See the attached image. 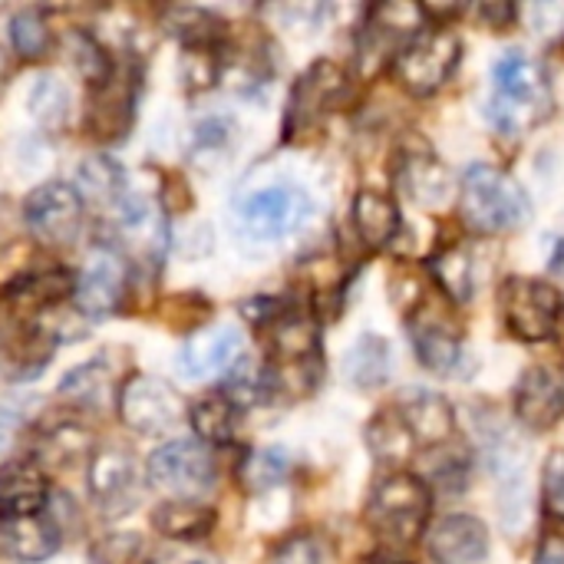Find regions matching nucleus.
Listing matches in <instances>:
<instances>
[{"label": "nucleus", "mask_w": 564, "mask_h": 564, "mask_svg": "<svg viewBox=\"0 0 564 564\" xmlns=\"http://www.w3.org/2000/svg\"><path fill=\"white\" fill-rule=\"evenodd\" d=\"M152 529L172 542H198L215 529V509L195 499H169L152 512Z\"/></svg>", "instance_id": "nucleus-23"}, {"label": "nucleus", "mask_w": 564, "mask_h": 564, "mask_svg": "<svg viewBox=\"0 0 564 564\" xmlns=\"http://www.w3.org/2000/svg\"><path fill=\"white\" fill-rule=\"evenodd\" d=\"M364 564H410L406 558H400L397 552H377V555H370Z\"/></svg>", "instance_id": "nucleus-45"}, {"label": "nucleus", "mask_w": 564, "mask_h": 564, "mask_svg": "<svg viewBox=\"0 0 564 564\" xmlns=\"http://www.w3.org/2000/svg\"><path fill=\"white\" fill-rule=\"evenodd\" d=\"M410 340H413L420 364L433 373H453L463 357L459 330L436 307L433 311L423 307V311L410 314Z\"/></svg>", "instance_id": "nucleus-14"}, {"label": "nucleus", "mask_w": 564, "mask_h": 564, "mask_svg": "<svg viewBox=\"0 0 564 564\" xmlns=\"http://www.w3.org/2000/svg\"><path fill=\"white\" fill-rule=\"evenodd\" d=\"M430 512H433V496H430L426 482L410 473H393V476L380 479L367 502L370 529L383 542L400 545V549L413 545L426 532Z\"/></svg>", "instance_id": "nucleus-3"}, {"label": "nucleus", "mask_w": 564, "mask_h": 564, "mask_svg": "<svg viewBox=\"0 0 564 564\" xmlns=\"http://www.w3.org/2000/svg\"><path fill=\"white\" fill-rule=\"evenodd\" d=\"M426 552L436 564H479L489 552V532L473 516H446L426 529Z\"/></svg>", "instance_id": "nucleus-15"}, {"label": "nucleus", "mask_w": 564, "mask_h": 564, "mask_svg": "<svg viewBox=\"0 0 564 564\" xmlns=\"http://www.w3.org/2000/svg\"><path fill=\"white\" fill-rule=\"evenodd\" d=\"M430 274L440 284V291L459 304H466L473 297L476 288V274H473V258L466 248H446L430 261Z\"/></svg>", "instance_id": "nucleus-30"}, {"label": "nucleus", "mask_w": 564, "mask_h": 564, "mask_svg": "<svg viewBox=\"0 0 564 564\" xmlns=\"http://www.w3.org/2000/svg\"><path fill=\"white\" fill-rule=\"evenodd\" d=\"M17 426H20V416L7 406H0V449H7L17 436Z\"/></svg>", "instance_id": "nucleus-43"}, {"label": "nucleus", "mask_w": 564, "mask_h": 564, "mask_svg": "<svg viewBox=\"0 0 564 564\" xmlns=\"http://www.w3.org/2000/svg\"><path fill=\"white\" fill-rule=\"evenodd\" d=\"M459 59H463V40L449 26H436L416 33L403 46V53L393 63V73L406 93L430 96L453 76Z\"/></svg>", "instance_id": "nucleus-5"}, {"label": "nucleus", "mask_w": 564, "mask_h": 564, "mask_svg": "<svg viewBox=\"0 0 564 564\" xmlns=\"http://www.w3.org/2000/svg\"><path fill=\"white\" fill-rule=\"evenodd\" d=\"M516 416L529 430H552L564 416V383L545 367H529L516 383Z\"/></svg>", "instance_id": "nucleus-17"}, {"label": "nucleus", "mask_w": 564, "mask_h": 564, "mask_svg": "<svg viewBox=\"0 0 564 564\" xmlns=\"http://www.w3.org/2000/svg\"><path fill=\"white\" fill-rule=\"evenodd\" d=\"M149 564H218V558H212V555H202V552H178V555H162V558H152Z\"/></svg>", "instance_id": "nucleus-44"}, {"label": "nucleus", "mask_w": 564, "mask_h": 564, "mask_svg": "<svg viewBox=\"0 0 564 564\" xmlns=\"http://www.w3.org/2000/svg\"><path fill=\"white\" fill-rule=\"evenodd\" d=\"M182 397L162 377L135 373L119 387V416L139 436H162L182 423Z\"/></svg>", "instance_id": "nucleus-7"}, {"label": "nucleus", "mask_w": 564, "mask_h": 564, "mask_svg": "<svg viewBox=\"0 0 564 564\" xmlns=\"http://www.w3.org/2000/svg\"><path fill=\"white\" fill-rule=\"evenodd\" d=\"M26 228L46 245H69L83 225V195L69 182H46L23 202Z\"/></svg>", "instance_id": "nucleus-10"}, {"label": "nucleus", "mask_w": 564, "mask_h": 564, "mask_svg": "<svg viewBox=\"0 0 564 564\" xmlns=\"http://www.w3.org/2000/svg\"><path fill=\"white\" fill-rule=\"evenodd\" d=\"M132 126V96L129 86L116 83V76L96 89L89 106V132L96 139H119Z\"/></svg>", "instance_id": "nucleus-25"}, {"label": "nucleus", "mask_w": 564, "mask_h": 564, "mask_svg": "<svg viewBox=\"0 0 564 564\" xmlns=\"http://www.w3.org/2000/svg\"><path fill=\"white\" fill-rule=\"evenodd\" d=\"M89 496L109 519L132 512L142 499V476L135 459L119 446L96 449L89 459Z\"/></svg>", "instance_id": "nucleus-9"}, {"label": "nucleus", "mask_w": 564, "mask_h": 564, "mask_svg": "<svg viewBox=\"0 0 564 564\" xmlns=\"http://www.w3.org/2000/svg\"><path fill=\"white\" fill-rule=\"evenodd\" d=\"M46 506V476L30 459H13L0 466V512L13 516H40Z\"/></svg>", "instance_id": "nucleus-20"}, {"label": "nucleus", "mask_w": 564, "mask_h": 564, "mask_svg": "<svg viewBox=\"0 0 564 564\" xmlns=\"http://www.w3.org/2000/svg\"><path fill=\"white\" fill-rule=\"evenodd\" d=\"M59 549V529L43 516H13L0 522V555L7 562L40 564Z\"/></svg>", "instance_id": "nucleus-19"}, {"label": "nucleus", "mask_w": 564, "mask_h": 564, "mask_svg": "<svg viewBox=\"0 0 564 564\" xmlns=\"http://www.w3.org/2000/svg\"><path fill=\"white\" fill-rule=\"evenodd\" d=\"M479 17L492 30H502V26H509V20H516V7L512 3H486V7H479Z\"/></svg>", "instance_id": "nucleus-42"}, {"label": "nucleus", "mask_w": 564, "mask_h": 564, "mask_svg": "<svg viewBox=\"0 0 564 564\" xmlns=\"http://www.w3.org/2000/svg\"><path fill=\"white\" fill-rule=\"evenodd\" d=\"M149 482L175 499H195L215 486L212 453L195 440H172L149 456Z\"/></svg>", "instance_id": "nucleus-8"}, {"label": "nucleus", "mask_w": 564, "mask_h": 564, "mask_svg": "<svg viewBox=\"0 0 564 564\" xmlns=\"http://www.w3.org/2000/svg\"><path fill=\"white\" fill-rule=\"evenodd\" d=\"M347 93V73L337 63H314L294 86L291 93V106H288V132H297L304 126H311L314 119H321L327 109H334Z\"/></svg>", "instance_id": "nucleus-13"}, {"label": "nucleus", "mask_w": 564, "mask_h": 564, "mask_svg": "<svg viewBox=\"0 0 564 564\" xmlns=\"http://www.w3.org/2000/svg\"><path fill=\"white\" fill-rule=\"evenodd\" d=\"M66 50H69V59L76 66V73L93 86H106L112 79V63L102 50V43L96 36H89L86 30H69L66 33Z\"/></svg>", "instance_id": "nucleus-31"}, {"label": "nucleus", "mask_w": 564, "mask_h": 564, "mask_svg": "<svg viewBox=\"0 0 564 564\" xmlns=\"http://www.w3.org/2000/svg\"><path fill=\"white\" fill-rule=\"evenodd\" d=\"M271 364H301L317 357V324L307 314L284 311L268 324Z\"/></svg>", "instance_id": "nucleus-22"}, {"label": "nucleus", "mask_w": 564, "mask_h": 564, "mask_svg": "<svg viewBox=\"0 0 564 564\" xmlns=\"http://www.w3.org/2000/svg\"><path fill=\"white\" fill-rule=\"evenodd\" d=\"M79 195H89L96 202H112V198H122V169L109 159H86L79 165Z\"/></svg>", "instance_id": "nucleus-33"}, {"label": "nucleus", "mask_w": 564, "mask_h": 564, "mask_svg": "<svg viewBox=\"0 0 564 564\" xmlns=\"http://www.w3.org/2000/svg\"><path fill=\"white\" fill-rule=\"evenodd\" d=\"M499 307L509 334L522 344L549 340L562 324V294L535 278H509L499 291Z\"/></svg>", "instance_id": "nucleus-4"}, {"label": "nucleus", "mask_w": 564, "mask_h": 564, "mask_svg": "<svg viewBox=\"0 0 564 564\" xmlns=\"http://www.w3.org/2000/svg\"><path fill=\"white\" fill-rule=\"evenodd\" d=\"M188 420L198 440L212 446H225L235 440V430H238V403L228 393H208L192 403Z\"/></svg>", "instance_id": "nucleus-27"}, {"label": "nucleus", "mask_w": 564, "mask_h": 564, "mask_svg": "<svg viewBox=\"0 0 564 564\" xmlns=\"http://www.w3.org/2000/svg\"><path fill=\"white\" fill-rule=\"evenodd\" d=\"M344 370H347V383L360 387V390H373L390 377V347L383 337L364 334L344 357Z\"/></svg>", "instance_id": "nucleus-29"}, {"label": "nucleus", "mask_w": 564, "mask_h": 564, "mask_svg": "<svg viewBox=\"0 0 564 564\" xmlns=\"http://www.w3.org/2000/svg\"><path fill=\"white\" fill-rule=\"evenodd\" d=\"M426 26V10L416 3H383L373 7L370 20L364 23L360 33V66L370 73L383 63V56L390 53H403V46L423 33Z\"/></svg>", "instance_id": "nucleus-12"}, {"label": "nucleus", "mask_w": 564, "mask_h": 564, "mask_svg": "<svg viewBox=\"0 0 564 564\" xmlns=\"http://www.w3.org/2000/svg\"><path fill=\"white\" fill-rule=\"evenodd\" d=\"M552 271L564 278V238L555 245V251H552Z\"/></svg>", "instance_id": "nucleus-46"}, {"label": "nucleus", "mask_w": 564, "mask_h": 564, "mask_svg": "<svg viewBox=\"0 0 564 564\" xmlns=\"http://www.w3.org/2000/svg\"><path fill=\"white\" fill-rule=\"evenodd\" d=\"M535 564H564V535L558 532L545 535L535 552Z\"/></svg>", "instance_id": "nucleus-41"}, {"label": "nucleus", "mask_w": 564, "mask_h": 564, "mask_svg": "<svg viewBox=\"0 0 564 564\" xmlns=\"http://www.w3.org/2000/svg\"><path fill=\"white\" fill-rule=\"evenodd\" d=\"M311 218V198L297 185H268L238 205V225L254 241H281Z\"/></svg>", "instance_id": "nucleus-6"}, {"label": "nucleus", "mask_w": 564, "mask_h": 564, "mask_svg": "<svg viewBox=\"0 0 564 564\" xmlns=\"http://www.w3.org/2000/svg\"><path fill=\"white\" fill-rule=\"evenodd\" d=\"M126 261L112 248H93L73 284V304L83 317H109L126 294Z\"/></svg>", "instance_id": "nucleus-11"}, {"label": "nucleus", "mask_w": 564, "mask_h": 564, "mask_svg": "<svg viewBox=\"0 0 564 564\" xmlns=\"http://www.w3.org/2000/svg\"><path fill=\"white\" fill-rule=\"evenodd\" d=\"M397 416L403 420L406 433L416 446H443L456 433V413L453 406L430 390H410L400 397Z\"/></svg>", "instance_id": "nucleus-18"}, {"label": "nucleus", "mask_w": 564, "mask_h": 564, "mask_svg": "<svg viewBox=\"0 0 564 564\" xmlns=\"http://www.w3.org/2000/svg\"><path fill=\"white\" fill-rule=\"evenodd\" d=\"M169 30L188 46V50H215L225 36V23L205 10H172Z\"/></svg>", "instance_id": "nucleus-32"}, {"label": "nucleus", "mask_w": 564, "mask_h": 564, "mask_svg": "<svg viewBox=\"0 0 564 564\" xmlns=\"http://www.w3.org/2000/svg\"><path fill=\"white\" fill-rule=\"evenodd\" d=\"M0 522H3V512H0Z\"/></svg>", "instance_id": "nucleus-48"}, {"label": "nucleus", "mask_w": 564, "mask_h": 564, "mask_svg": "<svg viewBox=\"0 0 564 564\" xmlns=\"http://www.w3.org/2000/svg\"><path fill=\"white\" fill-rule=\"evenodd\" d=\"M96 562L99 564H149V552H145V542H142V535H109V539H102L96 549Z\"/></svg>", "instance_id": "nucleus-38"}, {"label": "nucleus", "mask_w": 564, "mask_h": 564, "mask_svg": "<svg viewBox=\"0 0 564 564\" xmlns=\"http://www.w3.org/2000/svg\"><path fill=\"white\" fill-rule=\"evenodd\" d=\"M0 208H3V198H0ZM0 221H3V212H0Z\"/></svg>", "instance_id": "nucleus-47"}, {"label": "nucleus", "mask_w": 564, "mask_h": 564, "mask_svg": "<svg viewBox=\"0 0 564 564\" xmlns=\"http://www.w3.org/2000/svg\"><path fill=\"white\" fill-rule=\"evenodd\" d=\"M241 357V334L231 324H215L188 337L182 350V370L188 380H208L235 367Z\"/></svg>", "instance_id": "nucleus-16"}, {"label": "nucleus", "mask_w": 564, "mask_h": 564, "mask_svg": "<svg viewBox=\"0 0 564 564\" xmlns=\"http://www.w3.org/2000/svg\"><path fill=\"white\" fill-rule=\"evenodd\" d=\"M403 192L420 205H443L453 195V175L436 155H410L400 172Z\"/></svg>", "instance_id": "nucleus-24"}, {"label": "nucleus", "mask_w": 564, "mask_h": 564, "mask_svg": "<svg viewBox=\"0 0 564 564\" xmlns=\"http://www.w3.org/2000/svg\"><path fill=\"white\" fill-rule=\"evenodd\" d=\"M30 106H33V116L50 126V129H59L63 119H66V109H69V89L53 79V76H43L30 96Z\"/></svg>", "instance_id": "nucleus-37"}, {"label": "nucleus", "mask_w": 564, "mask_h": 564, "mask_svg": "<svg viewBox=\"0 0 564 564\" xmlns=\"http://www.w3.org/2000/svg\"><path fill=\"white\" fill-rule=\"evenodd\" d=\"M271 564H324V545L314 535H291L288 542L278 545Z\"/></svg>", "instance_id": "nucleus-40"}, {"label": "nucleus", "mask_w": 564, "mask_h": 564, "mask_svg": "<svg viewBox=\"0 0 564 564\" xmlns=\"http://www.w3.org/2000/svg\"><path fill=\"white\" fill-rule=\"evenodd\" d=\"M291 463L281 449H258L245 459V469H241V479L248 489L261 492V489H271L278 486L284 476H288Z\"/></svg>", "instance_id": "nucleus-36"}, {"label": "nucleus", "mask_w": 564, "mask_h": 564, "mask_svg": "<svg viewBox=\"0 0 564 564\" xmlns=\"http://www.w3.org/2000/svg\"><path fill=\"white\" fill-rule=\"evenodd\" d=\"M549 106V86L539 59L525 50H509L492 66V99L486 106L489 122L502 132H525L542 119Z\"/></svg>", "instance_id": "nucleus-1"}, {"label": "nucleus", "mask_w": 564, "mask_h": 564, "mask_svg": "<svg viewBox=\"0 0 564 564\" xmlns=\"http://www.w3.org/2000/svg\"><path fill=\"white\" fill-rule=\"evenodd\" d=\"M370 446L380 459H406L413 436L406 433V426L397 413H383L370 426Z\"/></svg>", "instance_id": "nucleus-35"}, {"label": "nucleus", "mask_w": 564, "mask_h": 564, "mask_svg": "<svg viewBox=\"0 0 564 564\" xmlns=\"http://www.w3.org/2000/svg\"><path fill=\"white\" fill-rule=\"evenodd\" d=\"M459 212L482 235L516 231L532 218L525 188L496 165H469L459 185Z\"/></svg>", "instance_id": "nucleus-2"}, {"label": "nucleus", "mask_w": 564, "mask_h": 564, "mask_svg": "<svg viewBox=\"0 0 564 564\" xmlns=\"http://www.w3.org/2000/svg\"><path fill=\"white\" fill-rule=\"evenodd\" d=\"M10 40L23 59H40L50 50V23H46L43 10H33V7L20 10L10 20Z\"/></svg>", "instance_id": "nucleus-34"}, {"label": "nucleus", "mask_w": 564, "mask_h": 564, "mask_svg": "<svg viewBox=\"0 0 564 564\" xmlns=\"http://www.w3.org/2000/svg\"><path fill=\"white\" fill-rule=\"evenodd\" d=\"M112 390H116V380L102 357H96L83 367H73L59 383V397H66L69 403L86 406V410H102L109 403Z\"/></svg>", "instance_id": "nucleus-26"}, {"label": "nucleus", "mask_w": 564, "mask_h": 564, "mask_svg": "<svg viewBox=\"0 0 564 564\" xmlns=\"http://www.w3.org/2000/svg\"><path fill=\"white\" fill-rule=\"evenodd\" d=\"M89 449H93V433L86 426L73 423V420H59V423L43 430L36 456L43 459V466L63 469V466L79 463Z\"/></svg>", "instance_id": "nucleus-28"}, {"label": "nucleus", "mask_w": 564, "mask_h": 564, "mask_svg": "<svg viewBox=\"0 0 564 564\" xmlns=\"http://www.w3.org/2000/svg\"><path fill=\"white\" fill-rule=\"evenodd\" d=\"M354 218V231L367 248H383L393 241V235L400 231V212L397 202L377 188H360L350 208Z\"/></svg>", "instance_id": "nucleus-21"}, {"label": "nucleus", "mask_w": 564, "mask_h": 564, "mask_svg": "<svg viewBox=\"0 0 564 564\" xmlns=\"http://www.w3.org/2000/svg\"><path fill=\"white\" fill-rule=\"evenodd\" d=\"M542 506L545 512L564 525V449H555L542 469Z\"/></svg>", "instance_id": "nucleus-39"}]
</instances>
